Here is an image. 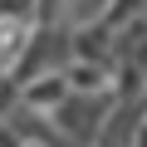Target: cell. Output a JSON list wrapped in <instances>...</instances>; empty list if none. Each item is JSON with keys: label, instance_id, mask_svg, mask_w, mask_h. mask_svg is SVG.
<instances>
[{"label": "cell", "instance_id": "cell-1", "mask_svg": "<svg viewBox=\"0 0 147 147\" xmlns=\"http://www.w3.org/2000/svg\"><path fill=\"white\" fill-rule=\"evenodd\" d=\"M113 88L108 93H69L59 108H54V132L64 137V142H93L98 137V127H103V118L113 113Z\"/></svg>", "mask_w": 147, "mask_h": 147}]
</instances>
